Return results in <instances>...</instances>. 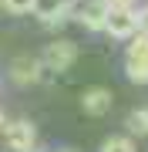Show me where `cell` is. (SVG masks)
I'll return each instance as SVG.
<instances>
[{"label":"cell","mask_w":148,"mask_h":152,"mask_svg":"<svg viewBox=\"0 0 148 152\" xmlns=\"http://www.w3.org/2000/svg\"><path fill=\"white\" fill-rule=\"evenodd\" d=\"M104 31H108L111 37H118V41L138 34V10H131V7H108Z\"/></svg>","instance_id":"6da1fadb"},{"label":"cell","mask_w":148,"mask_h":152,"mask_svg":"<svg viewBox=\"0 0 148 152\" xmlns=\"http://www.w3.org/2000/svg\"><path fill=\"white\" fill-rule=\"evenodd\" d=\"M4 139H7V149L10 152H30L34 142H37V129L27 118H17V122L4 125Z\"/></svg>","instance_id":"7a4b0ae2"},{"label":"cell","mask_w":148,"mask_h":152,"mask_svg":"<svg viewBox=\"0 0 148 152\" xmlns=\"http://www.w3.org/2000/svg\"><path fill=\"white\" fill-rule=\"evenodd\" d=\"M44 68L47 71H67L77 61V44L74 41H54V44H47L44 48Z\"/></svg>","instance_id":"3957f363"},{"label":"cell","mask_w":148,"mask_h":152,"mask_svg":"<svg viewBox=\"0 0 148 152\" xmlns=\"http://www.w3.org/2000/svg\"><path fill=\"white\" fill-rule=\"evenodd\" d=\"M34 14L44 27H61V20L71 17V0H34Z\"/></svg>","instance_id":"277c9868"},{"label":"cell","mask_w":148,"mask_h":152,"mask_svg":"<svg viewBox=\"0 0 148 152\" xmlns=\"http://www.w3.org/2000/svg\"><path fill=\"white\" fill-rule=\"evenodd\" d=\"M40 71H44L40 58H17L10 64V78L17 85H34V81H40Z\"/></svg>","instance_id":"5b68a950"},{"label":"cell","mask_w":148,"mask_h":152,"mask_svg":"<svg viewBox=\"0 0 148 152\" xmlns=\"http://www.w3.org/2000/svg\"><path fill=\"white\" fill-rule=\"evenodd\" d=\"M104 17H108V4H104V0H88V4L77 10V20L88 31H104Z\"/></svg>","instance_id":"8992f818"},{"label":"cell","mask_w":148,"mask_h":152,"mask_svg":"<svg viewBox=\"0 0 148 152\" xmlns=\"http://www.w3.org/2000/svg\"><path fill=\"white\" fill-rule=\"evenodd\" d=\"M81 105L88 115H104L111 108V91L108 88H88V91L81 95Z\"/></svg>","instance_id":"52a82bcc"},{"label":"cell","mask_w":148,"mask_h":152,"mask_svg":"<svg viewBox=\"0 0 148 152\" xmlns=\"http://www.w3.org/2000/svg\"><path fill=\"white\" fill-rule=\"evenodd\" d=\"M125 75L135 85H148V58H128L125 61Z\"/></svg>","instance_id":"ba28073f"},{"label":"cell","mask_w":148,"mask_h":152,"mask_svg":"<svg viewBox=\"0 0 148 152\" xmlns=\"http://www.w3.org/2000/svg\"><path fill=\"white\" fill-rule=\"evenodd\" d=\"M125 125H128V132H131V135H148V108H135V112H128Z\"/></svg>","instance_id":"9c48e42d"},{"label":"cell","mask_w":148,"mask_h":152,"mask_svg":"<svg viewBox=\"0 0 148 152\" xmlns=\"http://www.w3.org/2000/svg\"><path fill=\"white\" fill-rule=\"evenodd\" d=\"M131 44H128V58H148V34L145 31H138L128 37Z\"/></svg>","instance_id":"30bf717a"},{"label":"cell","mask_w":148,"mask_h":152,"mask_svg":"<svg viewBox=\"0 0 148 152\" xmlns=\"http://www.w3.org/2000/svg\"><path fill=\"white\" fill-rule=\"evenodd\" d=\"M101 152H135V142L125 139V135H115V139H108L101 145Z\"/></svg>","instance_id":"8fae6325"},{"label":"cell","mask_w":148,"mask_h":152,"mask_svg":"<svg viewBox=\"0 0 148 152\" xmlns=\"http://www.w3.org/2000/svg\"><path fill=\"white\" fill-rule=\"evenodd\" d=\"M0 7L10 14H30L34 10V0H0Z\"/></svg>","instance_id":"7c38bea8"},{"label":"cell","mask_w":148,"mask_h":152,"mask_svg":"<svg viewBox=\"0 0 148 152\" xmlns=\"http://www.w3.org/2000/svg\"><path fill=\"white\" fill-rule=\"evenodd\" d=\"M138 31L148 34V7H142V10H138Z\"/></svg>","instance_id":"4fadbf2b"},{"label":"cell","mask_w":148,"mask_h":152,"mask_svg":"<svg viewBox=\"0 0 148 152\" xmlns=\"http://www.w3.org/2000/svg\"><path fill=\"white\" fill-rule=\"evenodd\" d=\"M108 7H131V0H104Z\"/></svg>","instance_id":"5bb4252c"},{"label":"cell","mask_w":148,"mask_h":152,"mask_svg":"<svg viewBox=\"0 0 148 152\" xmlns=\"http://www.w3.org/2000/svg\"><path fill=\"white\" fill-rule=\"evenodd\" d=\"M4 125H7V118H4V112H0V132H4Z\"/></svg>","instance_id":"9a60e30c"},{"label":"cell","mask_w":148,"mask_h":152,"mask_svg":"<svg viewBox=\"0 0 148 152\" xmlns=\"http://www.w3.org/2000/svg\"><path fill=\"white\" fill-rule=\"evenodd\" d=\"M30 152H34V149H30Z\"/></svg>","instance_id":"2e32d148"}]
</instances>
